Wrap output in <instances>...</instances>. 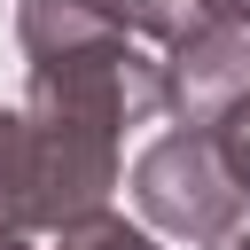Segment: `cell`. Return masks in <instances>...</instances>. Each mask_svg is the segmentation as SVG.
Here are the masks:
<instances>
[{
    "mask_svg": "<svg viewBox=\"0 0 250 250\" xmlns=\"http://www.w3.org/2000/svg\"><path fill=\"white\" fill-rule=\"evenodd\" d=\"M117 188V133L86 125V117H55V109H23V188L8 227L23 234H62L70 219L109 211Z\"/></svg>",
    "mask_w": 250,
    "mask_h": 250,
    "instance_id": "1",
    "label": "cell"
},
{
    "mask_svg": "<svg viewBox=\"0 0 250 250\" xmlns=\"http://www.w3.org/2000/svg\"><path fill=\"white\" fill-rule=\"evenodd\" d=\"M133 203H141V219L156 234H180V242H219L250 211V195L234 188V172H227V156H219V141L203 125H180V133L141 148Z\"/></svg>",
    "mask_w": 250,
    "mask_h": 250,
    "instance_id": "2",
    "label": "cell"
},
{
    "mask_svg": "<svg viewBox=\"0 0 250 250\" xmlns=\"http://www.w3.org/2000/svg\"><path fill=\"white\" fill-rule=\"evenodd\" d=\"M23 109H55V117H86V125H141L164 109V62L141 55V39L109 31L94 47H70V55H47L31 62V94Z\"/></svg>",
    "mask_w": 250,
    "mask_h": 250,
    "instance_id": "3",
    "label": "cell"
},
{
    "mask_svg": "<svg viewBox=\"0 0 250 250\" xmlns=\"http://www.w3.org/2000/svg\"><path fill=\"white\" fill-rule=\"evenodd\" d=\"M234 102H250V31L195 23L188 39L164 47V109L180 125H219Z\"/></svg>",
    "mask_w": 250,
    "mask_h": 250,
    "instance_id": "4",
    "label": "cell"
},
{
    "mask_svg": "<svg viewBox=\"0 0 250 250\" xmlns=\"http://www.w3.org/2000/svg\"><path fill=\"white\" fill-rule=\"evenodd\" d=\"M125 39H156V47H172V39H188L195 31V0H94Z\"/></svg>",
    "mask_w": 250,
    "mask_h": 250,
    "instance_id": "5",
    "label": "cell"
},
{
    "mask_svg": "<svg viewBox=\"0 0 250 250\" xmlns=\"http://www.w3.org/2000/svg\"><path fill=\"white\" fill-rule=\"evenodd\" d=\"M55 250H164L148 227H133V219H117V211H94V219H70L62 234H55Z\"/></svg>",
    "mask_w": 250,
    "mask_h": 250,
    "instance_id": "6",
    "label": "cell"
},
{
    "mask_svg": "<svg viewBox=\"0 0 250 250\" xmlns=\"http://www.w3.org/2000/svg\"><path fill=\"white\" fill-rule=\"evenodd\" d=\"M211 141H219V156H227V172H234V188L250 195V102H234L219 125H211Z\"/></svg>",
    "mask_w": 250,
    "mask_h": 250,
    "instance_id": "7",
    "label": "cell"
},
{
    "mask_svg": "<svg viewBox=\"0 0 250 250\" xmlns=\"http://www.w3.org/2000/svg\"><path fill=\"white\" fill-rule=\"evenodd\" d=\"M16 188H23V109H0V219L16 211Z\"/></svg>",
    "mask_w": 250,
    "mask_h": 250,
    "instance_id": "8",
    "label": "cell"
},
{
    "mask_svg": "<svg viewBox=\"0 0 250 250\" xmlns=\"http://www.w3.org/2000/svg\"><path fill=\"white\" fill-rule=\"evenodd\" d=\"M195 23H227V31H250V0H195Z\"/></svg>",
    "mask_w": 250,
    "mask_h": 250,
    "instance_id": "9",
    "label": "cell"
},
{
    "mask_svg": "<svg viewBox=\"0 0 250 250\" xmlns=\"http://www.w3.org/2000/svg\"><path fill=\"white\" fill-rule=\"evenodd\" d=\"M0 250H31V234H23V227H8V219H0Z\"/></svg>",
    "mask_w": 250,
    "mask_h": 250,
    "instance_id": "10",
    "label": "cell"
},
{
    "mask_svg": "<svg viewBox=\"0 0 250 250\" xmlns=\"http://www.w3.org/2000/svg\"><path fill=\"white\" fill-rule=\"evenodd\" d=\"M211 250H250V227H234V234H219Z\"/></svg>",
    "mask_w": 250,
    "mask_h": 250,
    "instance_id": "11",
    "label": "cell"
}]
</instances>
